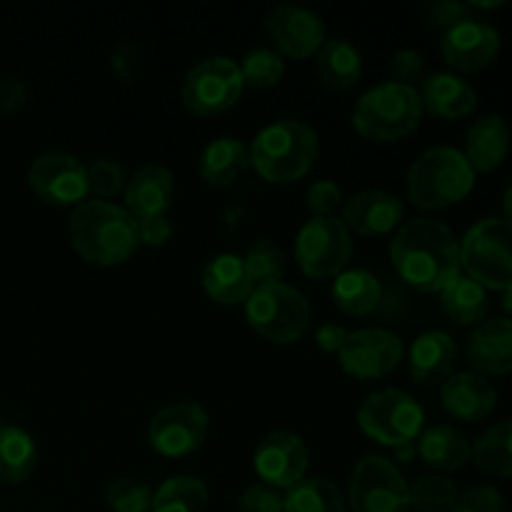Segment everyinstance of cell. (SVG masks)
I'll list each match as a JSON object with an SVG mask.
<instances>
[{"label":"cell","instance_id":"cell-37","mask_svg":"<svg viewBox=\"0 0 512 512\" xmlns=\"http://www.w3.org/2000/svg\"><path fill=\"white\" fill-rule=\"evenodd\" d=\"M243 263L255 288H258V285L280 283L285 275V268H288V258H285L283 248L268 238L255 240L248 248V253H245Z\"/></svg>","mask_w":512,"mask_h":512},{"label":"cell","instance_id":"cell-9","mask_svg":"<svg viewBox=\"0 0 512 512\" xmlns=\"http://www.w3.org/2000/svg\"><path fill=\"white\" fill-rule=\"evenodd\" d=\"M350 512H410V483L383 455H365L353 465L345 495Z\"/></svg>","mask_w":512,"mask_h":512},{"label":"cell","instance_id":"cell-22","mask_svg":"<svg viewBox=\"0 0 512 512\" xmlns=\"http://www.w3.org/2000/svg\"><path fill=\"white\" fill-rule=\"evenodd\" d=\"M123 208L135 220L168 215L175 200V178L165 165H143L135 170L125 185Z\"/></svg>","mask_w":512,"mask_h":512},{"label":"cell","instance_id":"cell-16","mask_svg":"<svg viewBox=\"0 0 512 512\" xmlns=\"http://www.w3.org/2000/svg\"><path fill=\"white\" fill-rule=\"evenodd\" d=\"M265 35L280 58L308 60L325 45V23L303 5H278L265 18Z\"/></svg>","mask_w":512,"mask_h":512},{"label":"cell","instance_id":"cell-31","mask_svg":"<svg viewBox=\"0 0 512 512\" xmlns=\"http://www.w3.org/2000/svg\"><path fill=\"white\" fill-rule=\"evenodd\" d=\"M38 448L30 433L15 425H0V483L20 485L35 473Z\"/></svg>","mask_w":512,"mask_h":512},{"label":"cell","instance_id":"cell-48","mask_svg":"<svg viewBox=\"0 0 512 512\" xmlns=\"http://www.w3.org/2000/svg\"><path fill=\"white\" fill-rule=\"evenodd\" d=\"M348 333L350 330H345L343 325L325 323V325H320L318 333H315V343H318V348L325 350V353L338 355L340 350H343L345 340H348Z\"/></svg>","mask_w":512,"mask_h":512},{"label":"cell","instance_id":"cell-50","mask_svg":"<svg viewBox=\"0 0 512 512\" xmlns=\"http://www.w3.org/2000/svg\"><path fill=\"white\" fill-rule=\"evenodd\" d=\"M503 210H505V220L512 223V183L508 185V190H505L503 195Z\"/></svg>","mask_w":512,"mask_h":512},{"label":"cell","instance_id":"cell-39","mask_svg":"<svg viewBox=\"0 0 512 512\" xmlns=\"http://www.w3.org/2000/svg\"><path fill=\"white\" fill-rule=\"evenodd\" d=\"M85 175H88V195H93L95 200L115 198L125 193V185H128L123 165L110 158H98L85 165Z\"/></svg>","mask_w":512,"mask_h":512},{"label":"cell","instance_id":"cell-12","mask_svg":"<svg viewBox=\"0 0 512 512\" xmlns=\"http://www.w3.org/2000/svg\"><path fill=\"white\" fill-rule=\"evenodd\" d=\"M210 433V418L203 405L193 400H178L150 418L148 443L163 458H185L203 448Z\"/></svg>","mask_w":512,"mask_h":512},{"label":"cell","instance_id":"cell-38","mask_svg":"<svg viewBox=\"0 0 512 512\" xmlns=\"http://www.w3.org/2000/svg\"><path fill=\"white\" fill-rule=\"evenodd\" d=\"M105 505L110 512H150L153 488L138 478H118L105 488Z\"/></svg>","mask_w":512,"mask_h":512},{"label":"cell","instance_id":"cell-30","mask_svg":"<svg viewBox=\"0 0 512 512\" xmlns=\"http://www.w3.org/2000/svg\"><path fill=\"white\" fill-rule=\"evenodd\" d=\"M445 315L460 328H475L483 320H488L490 300L488 290L480 283L470 280L468 275H458L448 288L440 293Z\"/></svg>","mask_w":512,"mask_h":512},{"label":"cell","instance_id":"cell-25","mask_svg":"<svg viewBox=\"0 0 512 512\" xmlns=\"http://www.w3.org/2000/svg\"><path fill=\"white\" fill-rule=\"evenodd\" d=\"M418 458L435 473L448 475L465 468L473 458V443L455 425H433L418 438Z\"/></svg>","mask_w":512,"mask_h":512},{"label":"cell","instance_id":"cell-14","mask_svg":"<svg viewBox=\"0 0 512 512\" xmlns=\"http://www.w3.org/2000/svg\"><path fill=\"white\" fill-rule=\"evenodd\" d=\"M340 368L358 380H378L393 373L405 360V345L385 328L350 330L338 353Z\"/></svg>","mask_w":512,"mask_h":512},{"label":"cell","instance_id":"cell-15","mask_svg":"<svg viewBox=\"0 0 512 512\" xmlns=\"http://www.w3.org/2000/svg\"><path fill=\"white\" fill-rule=\"evenodd\" d=\"M310 453L300 435L290 430H273L255 445L253 468L260 483L275 490H290L308 478Z\"/></svg>","mask_w":512,"mask_h":512},{"label":"cell","instance_id":"cell-35","mask_svg":"<svg viewBox=\"0 0 512 512\" xmlns=\"http://www.w3.org/2000/svg\"><path fill=\"white\" fill-rule=\"evenodd\" d=\"M458 498V485L448 475L430 473L410 485V510L415 512H450Z\"/></svg>","mask_w":512,"mask_h":512},{"label":"cell","instance_id":"cell-43","mask_svg":"<svg viewBox=\"0 0 512 512\" xmlns=\"http://www.w3.org/2000/svg\"><path fill=\"white\" fill-rule=\"evenodd\" d=\"M450 512H505V500L495 485H475L465 490Z\"/></svg>","mask_w":512,"mask_h":512},{"label":"cell","instance_id":"cell-27","mask_svg":"<svg viewBox=\"0 0 512 512\" xmlns=\"http://www.w3.org/2000/svg\"><path fill=\"white\" fill-rule=\"evenodd\" d=\"M250 168V148L238 138H218L203 148L198 175L210 188H230Z\"/></svg>","mask_w":512,"mask_h":512},{"label":"cell","instance_id":"cell-10","mask_svg":"<svg viewBox=\"0 0 512 512\" xmlns=\"http://www.w3.org/2000/svg\"><path fill=\"white\" fill-rule=\"evenodd\" d=\"M243 90L245 85L238 63L228 55H210L185 73L180 100L193 115L213 118L233 108Z\"/></svg>","mask_w":512,"mask_h":512},{"label":"cell","instance_id":"cell-6","mask_svg":"<svg viewBox=\"0 0 512 512\" xmlns=\"http://www.w3.org/2000/svg\"><path fill=\"white\" fill-rule=\"evenodd\" d=\"M245 320L250 328L275 345H293L313 328L310 300L288 283L258 285L245 300Z\"/></svg>","mask_w":512,"mask_h":512},{"label":"cell","instance_id":"cell-4","mask_svg":"<svg viewBox=\"0 0 512 512\" xmlns=\"http://www.w3.org/2000/svg\"><path fill=\"white\" fill-rule=\"evenodd\" d=\"M473 188L475 170L463 150L450 145L425 150L408 170V200L425 213L463 203Z\"/></svg>","mask_w":512,"mask_h":512},{"label":"cell","instance_id":"cell-33","mask_svg":"<svg viewBox=\"0 0 512 512\" xmlns=\"http://www.w3.org/2000/svg\"><path fill=\"white\" fill-rule=\"evenodd\" d=\"M285 512H348L345 495L333 480L320 478H303L298 485L285 490Z\"/></svg>","mask_w":512,"mask_h":512},{"label":"cell","instance_id":"cell-18","mask_svg":"<svg viewBox=\"0 0 512 512\" xmlns=\"http://www.w3.org/2000/svg\"><path fill=\"white\" fill-rule=\"evenodd\" d=\"M340 220L350 235L375 238V235L395 233L405 223V205L388 190H360L345 200Z\"/></svg>","mask_w":512,"mask_h":512},{"label":"cell","instance_id":"cell-42","mask_svg":"<svg viewBox=\"0 0 512 512\" xmlns=\"http://www.w3.org/2000/svg\"><path fill=\"white\" fill-rule=\"evenodd\" d=\"M308 210L313 213V218H333L340 208H343L345 198L340 185H335L333 180H318L308 188Z\"/></svg>","mask_w":512,"mask_h":512},{"label":"cell","instance_id":"cell-19","mask_svg":"<svg viewBox=\"0 0 512 512\" xmlns=\"http://www.w3.org/2000/svg\"><path fill=\"white\" fill-rule=\"evenodd\" d=\"M440 403L450 418L480 423L498 405V390L485 375L465 370V373H453L440 385Z\"/></svg>","mask_w":512,"mask_h":512},{"label":"cell","instance_id":"cell-49","mask_svg":"<svg viewBox=\"0 0 512 512\" xmlns=\"http://www.w3.org/2000/svg\"><path fill=\"white\" fill-rule=\"evenodd\" d=\"M418 458V440H415V443H405V445H400V448H393V463L395 465H408V463H413V460Z\"/></svg>","mask_w":512,"mask_h":512},{"label":"cell","instance_id":"cell-46","mask_svg":"<svg viewBox=\"0 0 512 512\" xmlns=\"http://www.w3.org/2000/svg\"><path fill=\"white\" fill-rule=\"evenodd\" d=\"M135 225H138L140 245H148V248H160V245H165L173 238V223H170L168 215L140 218L135 220Z\"/></svg>","mask_w":512,"mask_h":512},{"label":"cell","instance_id":"cell-29","mask_svg":"<svg viewBox=\"0 0 512 512\" xmlns=\"http://www.w3.org/2000/svg\"><path fill=\"white\" fill-rule=\"evenodd\" d=\"M383 303V283L370 270H343L333 283V305L345 315L365 318Z\"/></svg>","mask_w":512,"mask_h":512},{"label":"cell","instance_id":"cell-34","mask_svg":"<svg viewBox=\"0 0 512 512\" xmlns=\"http://www.w3.org/2000/svg\"><path fill=\"white\" fill-rule=\"evenodd\" d=\"M208 485L195 475H173L153 493L150 512H205L208 510Z\"/></svg>","mask_w":512,"mask_h":512},{"label":"cell","instance_id":"cell-47","mask_svg":"<svg viewBox=\"0 0 512 512\" xmlns=\"http://www.w3.org/2000/svg\"><path fill=\"white\" fill-rule=\"evenodd\" d=\"M25 100H28V88L23 85V80H0V113H15L23 108Z\"/></svg>","mask_w":512,"mask_h":512},{"label":"cell","instance_id":"cell-28","mask_svg":"<svg viewBox=\"0 0 512 512\" xmlns=\"http://www.w3.org/2000/svg\"><path fill=\"white\" fill-rule=\"evenodd\" d=\"M315 70L325 88L353 90L363 80V55L350 40L328 38L315 55Z\"/></svg>","mask_w":512,"mask_h":512},{"label":"cell","instance_id":"cell-40","mask_svg":"<svg viewBox=\"0 0 512 512\" xmlns=\"http://www.w3.org/2000/svg\"><path fill=\"white\" fill-rule=\"evenodd\" d=\"M390 73V83L398 85H408V88H415L418 83L425 80V60L418 50H398V53L390 58L388 65Z\"/></svg>","mask_w":512,"mask_h":512},{"label":"cell","instance_id":"cell-7","mask_svg":"<svg viewBox=\"0 0 512 512\" xmlns=\"http://www.w3.org/2000/svg\"><path fill=\"white\" fill-rule=\"evenodd\" d=\"M460 268L485 290L512 288V223L483 218L460 240Z\"/></svg>","mask_w":512,"mask_h":512},{"label":"cell","instance_id":"cell-1","mask_svg":"<svg viewBox=\"0 0 512 512\" xmlns=\"http://www.w3.org/2000/svg\"><path fill=\"white\" fill-rule=\"evenodd\" d=\"M390 260L400 280L418 293H443L458 275L460 240L435 218L405 220L390 240Z\"/></svg>","mask_w":512,"mask_h":512},{"label":"cell","instance_id":"cell-5","mask_svg":"<svg viewBox=\"0 0 512 512\" xmlns=\"http://www.w3.org/2000/svg\"><path fill=\"white\" fill-rule=\"evenodd\" d=\"M423 123V103L418 88L380 83L360 95L353 110V128L370 143H398Z\"/></svg>","mask_w":512,"mask_h":512},{"label":"cell","instance_id":"cell-11","mask_svg":"<svg viewBox=\"0 0 512 512\" xmlns=\"http://www.w3.org/2000/svg\"><path fill=\"white\" fill-rule=\"evenodd\" d=\"M353 255V235L338 215L310 218L295 238V260L303 275L313 280L338 278Z\"/></svg>","mask_w":512,"mask_h":512},{"label":"cell","instance_id":"cell-41","mask_svg":"<svg viewBox=\"0 0 512 512\" xmlns=\"http://www.w3.org/2000/svg\"><path fill=\"white\" fill-rule=\"evenodd\" d=\"M238 512H285L283 493L270 485L253 483L240 493L238 503H235Z\"/></svg>","mask_w":512,"mask_h":512},{"label":"cell","instance_id":"cell-2","mask_svg":"<svg viewBox=\"0 0 512 512\" xmlns=\"http://www.w3.org/2000/svg\"><path fill=\"white\" fill-rule=\"evenodd\" d=\"M68 240L70 248L95 268L128 263L140 248L133 215L123 205L95 198L70 210Z\"/></svg>","mask_w":512,"mask_h":512},{"label":"cell","instance_id":"cell-23","mask_svg":"<svg viewBox=\"0 0 512 512\" xmlns=\"http://www.w3.org/2000/svg\"><path fill=\"white\" fill-rule=\"evenodd\" d=\"M420 103L423 113L435 115L440 120H460L468 118L478 108V93L465 80L455 73H433L420 83Z\"/></svg>","mask_w":512,"mask_h":512},{"label":"cell","instance_id":"cell-20","mask_svg":"<svg viewBox=\"0 0 512 512\" xmlns=\"http://www.w3.org/2000/svg\"><path fill=\"white\" fill-rule=\"evenodd\" d=\"M465 358L473 373L485 378L512 373V320L490 318L475 325L465 343Z\"/></svg>","mask_w":512,"mask_h":512},{"label":"cell","instance_id":"cell-45","mask_svg":"<svg viewBox=\"0 0 512 512\" xmlns=\"http://www.w3.org/2000/svg\"><path fill=\"white\" fill-rule=\"evenodd\" d=\"M140 68V50L138 45L130 43V40H120L113 50H110V73L115 75L123 83L135 80Z\"/></svg>","mask_w":512,"mask_h":512},{"label":"cell","instance_id":"cell-17","mask_svg":"<svg viewBox=\"0 0 512 512\" xmlns=\"http://www.w3.org/2000/svg\"><path fill=\"white\" fill-rule=\"evenodd\" d=\"M503 40L490 23L470 18L443 33L440 53L443 60L455 70V75L480 73L498 60Z\"/></svg>","mask_w":512,"mask_h":512},{"label":"cell","instance_id":"cell-24","mask_svg":"<svg viewBox=\"0 0 512 512\" xmlns=\"http://www.w3.org/2000/svg\"><path fill=\"white\" fill-rule=\"evenodd\" d=\"M512 130L503 115H483L465 135V160L478 173H495L508 160Z\"/></svg>","mask_w":512,"mask_h":512},{"label":"cell","instance_id":"cell-8","mask_svg":"<svg viewBox=\"0 0 512 512\" xmlns=\"http://www.w3.org/2000/svg\"><path fill=\"white\" fill-rule=\"evenodd\" d=\"M358 425L370 440L393 450L420 438L425 428V410L405 390H375L358 408Z\"/></svg>","mask_w":512,"mask_h":512},{"label":"cell","instance_id":"cell-21","mask_svg":"<svg viewBox=\"0 0 512 512\" xmlns=\"http://www.w3.org/2000/svg\"><path fill=\"white\" fill-rule=\"evenodd\" d=\"M458 345L443 330H428L413 340L408 350V373L415 385L435 388L455 373Z\"/></svg>","mask_w":512,"mask_h":512},{"label":"cell","instance_id":"cell-52","mask_svg":"<svg viewBox=\"0 0 512 512\" xmlns=\"http://www.w3.org/2000/svg\"><path fill=\"white\" fill-rule=\"evenodd\" d=\"M410 512H415V510H410Z\"/></svg>","mask_w":512,"mask_h":512},{"label":"cell","instance_id":"cell-13","mask_svg":"<svg viewBox=\"0 0 512 512\" xmlns=\"http://www.w3.org/2000/svg\"><path fill=\"white\" fill-rule=\"evenodd\" d=\"M28 185L38 200L53 208H78L88 200V175L75 155L48 150L28 168Z\"/></svg>","mask_w":512,"mask_h":512},{"label":"cell","instance_id":"cell-36","mask_svg":"<svg viewBox=\"0 0 512 512\" xmlns=\"http://www.w3.org/2000/svg\"><path fill=\"white\" fill-rule=\"evenodd\" d=\"M238 68L245 88L270 90L283 80L285 60L273 48H255L240 58Z\"/></svg>","mask_w":512,"mask_h":512},{"label":"cell","instance_id":"cell-44","mask_svg":"<svg viewBox=\"0 0 512 512\" xmlns=\"http://www.w3.org/2000/svg\"><path fill=\"white\" fill-rule=\"evenodd\" d=\"M428 23L433 28L448 33L450 28H455L463 20L473 18V5L470 3H458V0H435V3L428 5Z\"/></svg>","mask_w":512,"mask_h":512},{"label":"cell","instance_id":"cell-26","mask_svg":"<svg viewBox=\"0 0 512 512\" xmlns=\"http://www.w3.org/2000/svg\"><path fill=\"white\" fill-rule=\"evenodd\" d=\"M203 290L213 303L235 308V305H245L255 285L250 280L248 270H245L243 258L233 253H223L215 255L203 268Z\"/></svg>","mask_w":512,"mask_h":512},{"label":"cell","instance_id":"cell-51","mask_svg":"<svg viewBox=\"0 0 512 512\" xmlns=\"http://www.w3.org/2000/svg\"><path fill=\"white\" fill-rule=\"evenodd\" d=\"M503 308L512 315V288L508 290V293H503Z\"/></svg>","mask_w":512,"mask_h":512},{"label":"cell","instance_id":"cell-3","mask_svg":"<svg viewBox=\"0 0 512 512\" xmlns=\"http://www.w3.org/2000/svg\"><path fill=\"white\" fill-rule=\"evenodd\" d=\"M250 148V165L273 185L303 180L320 155V138L303 120H278L255 135Z\"/></svg>","mask_w":512,"mask_h":512},{"label":"cell","instance_id":"cell-32","mask_svg":"<svg viewBox=\"0 0 512 512\" xmlns=\"http://www.w3.org/2000/svg\"><path fill=\"white\" fill-rule=\"evenodd\" d=\"M470 463L493 478H512V418L493 423L475 438Z\"/></svg>","mask_w":512,"mask_h":512}]
</instances>
